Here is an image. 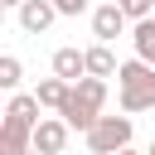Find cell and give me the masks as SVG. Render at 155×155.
I'll use <instances>...</instances> for the list:
<instances>
[{
    "label": "cell",
    "mask_w": 155,
    "mask_h": 155,
    "mask_svg": "<svg viewBox=\"0 0 155 155\" xmlns=\"http://www.w3.org/2000/svg\"><path fill=\"white\" fill-rule=\"evenodd\" d=\"M126 29H131V15H126V10L116 5V0H107V5H97V10H92V34H97L102 44L121 39Z\"/></svg>",
    "instance_id": "obj_4"
},
{
    "label": "cell",
    "mask_w": 155,
    "mask_h": 155,
    "mask_svg": "<svg viewBox=\"0 0 155 155\" xmlns=\"http://www.w3.org/2000/svg\"><path fill=\"white\" fill-rule=\"evenodd\" d=\"M116 87H121V111H155V63H145V58L121 63Z\"/></svg>",
    "instance_id": "obj_2"
},
{
    "label": "cell",
    "mask_w": 155,
    "mask_h": 155,
    "mask_svg": "<svg viewBox=\"0 0 155 155\" xmlns=\"http://www.w3.org/2000/svg\"><path fill=\"white\" fill-rule=\"evenodd\" d=\"M116 5H126V0H116Z\"/></svg>",
    "instance_id": "obj_18"
},
{
    "label": "cell",
    "mask_w": 155,
    "mask_h": 155,
    "mask_svg": "<svg viewBox=\"0 0 155 155\" xmlns=\"http://www.w3.org/2000/svg\"><path fill=\"white\" fill-rule=\"evenodd\" d=\"M116 155H145V150H131V145H126V150H116Z\"/></svg>",
    "instance_id": "obj_15"
},
{
    "label": "cell",
    "mask_w": 155,
    "mask_h": 155,
    "mask_svg": "<svg viewBox=\"0 0 155 155\" xmlns=\"http://www.w3.org/2000/svg\"><path fill=\"white\" fill-rule=\"evenodd\" d=\"M53 5H58V15H82L87 10V0H53Z\"/></svg>",
    "instance_id": "obj_13"
},
{
    "label": "cell",
    "mask_w": 155,
    "mask_h": 155,
    "mask_svg": "<svg viewBox=\"0 0 155 155\" xmlns=\"http://www.w3.org/2000/svg\"><path fill=\"white\" fill-rule=\"evenodd\" d=\"M102 107H107V78H78L73 82V92H68V102H63V121L73 126V131H92V121L102 116Z\"/></svg>",
    "instance_id": "obj_1"
},
{
    "label": "cell",
    "mask_w": 155,
    "mask_h": 155,
    "mask_svg": "<svg viewBox=\"0 0 155 155\" xmlns=\"http://www.w3.org/2000/svg\"><path fill=\"white\" fill-rule=\"evenodd\" d=\"M68 92H73V82H68V78H58V73H53V78H44V82L34 87V97H39V102H44L48 111H63Z\"/></svg>",
    "instance_id": "obj_9"
},
{
    "label": "cell",
    "mask_w": 155,
    "mask_h": 155,
    "mask_svg": "<svg viewBox=\"0 0 155 155\" xmlns=\"http://www.w3.org/2000/svg\"><path fill=\"white\" fill-rule=\"evenodd\" d=\"M24 155H44V150H24Z\"/></svg>",
    "instance_id": "obj_16"
},
{
    "label": "cell",
    "mask_w": 155,
    "mask_h": 155,
    "mask_svg": "<svg viewBox=\"0 0 155 155\" xmlns=\"http://www.w3.org/2000/svg\"><path fill=\"white\" fill-rule=\"evenodd\" d=\"M19 78H24L19 58H15V53H5V58H0V87H5V92H15V87H19Z\"/></svg>",
    "instance_id": "obj_12"
},
{
    "label": "cell",
    "mask_w": 155,
    "mask_h": 155,
    "mask_svg": "<svg viewBox=\"0 0 155 155\" xmlns=\"http://www.w3.org/2000/svg\"><path fill=\"white\" fill-rule=\"evenodd\" d=\"M24 150H34V126L5 116V126H0V155H24Z\"/></svg>",
    "instance_id": "obj_7"
},
{
    "label": "cell",
    "mask_w": 155,
    "mask_h": 155,
    "mask_svg": "<svg viewBox=\"0 0 155 155\" xmlns=\"http://www.w3.org/2000/svg\"><path fill=\"white\" fill-rule=\"evenodd\" d=\"M53 73L68 78V82L87 78V48H58V53H53Z\"/></svg>",
    "instance_id": "obj_8"
},
{
    "label": "cell",
    "mask_w": 155,
    "mask_h": 155,
    "mask_svg": "<svg viewBox=\"0 0 155 155\" xmlns=\"http://www.w3.org/2000/svg\"><path fill=\"white\" fill-rule=\"evenodd\" d=\"M82 136H87V150H92V155H116V150L131 145L136 126H131V111H126V116H97L92 131H82Z\"/></svg>",
    "instance_id": "obj_3"
},
{
    "label": "cell",
    "mask_w": 155,
    "mask_h": 155,
    "mask_svg": "<svg viewBox=\"0 0 155 155\" xmlns=\"http://www.w3.org/2000/svg\"><path fill=\"white\" fill-rule=\"evenodd\" d=\"M0 5H5V10H19V5H24V0H0Z\"/></svg>",
    "instance_id": "obj_14"
},
{
    "label": "cell",
    "mask_w": 155,
    "mask_h": 155,
    "mask_svg": "<svg viewBox=\"0 0 155 155\" xmlns=\"http://www.w3.org/2000/svg\"><path fill=\"white\" fill-rule=\"evenodd\" d=\"M145 155H155V140H150V150H145Z\"/></svg>",
    "instance_id": "obj_17"
},
{
    "label": "cell",
    "mask_w": 155,
    "mask_h": 155,
    "mask_svg": "<svg viewBox=\"0 0 155 155\" xmlns=\"http://www.w3.org/2000/svg\"><path fill=\"white\" fill-rule=\"evenodd\" d=\"M116 68H121V63H116L111 44H102V39H97V44L87 48V73H92V78H116Z\"/></svg>",
    "instance_id": "obj_10"
},
{
    "label": "cell",
    "mask_w": 155,
    "mask_h": 155,
    "mask_svg": "<svg viewBox=\"0 0 155 155\" xmlns=\"http://www.w3.org/2000/svg\"><path fill=\"white\" fill-rule=\"evenodd\" d=\"M131 44H136V58L155 63V15H150V19H136V24H131Z\"/></svg>",
    "instance_id": "obj_11"
},
{
    "label": "cell",
    "mask_w": 155,
    "mask_h": 155,
    "mask_svg": "<svg viewBox=\"0 0 155 155\" xmlns=\"http://www.w3.org/2000/svg\"><path fill=\"white\" fill-rule=\"evenodd\" d=\"M15 15H19V29H24V34H44V29L58 19V5H53V0H24Z\"/></svg>",
    "instance_id": "obj_6"
},
{
    "label": "cell",
    "mask_w": 155,
    "mask_h": 155,
    "mask_svg": "<svg viewBox=\"0 0 155 155\" xmlns=\"http://www.w3.org/2000/svg\"><path fill=\"white\" fill-rule=\"evenodd\" d=\"M68 121L63 116H44L39 126H34V150H44V155H63L68 150Z\"/></svg>",
    "instance_id": "obj_5"
}]
</instances>
